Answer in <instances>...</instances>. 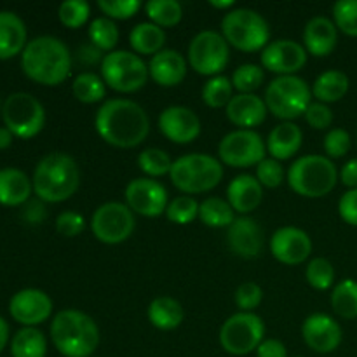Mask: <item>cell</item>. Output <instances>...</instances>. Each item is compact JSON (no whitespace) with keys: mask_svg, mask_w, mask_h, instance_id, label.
Returning <instances> with one entry per match:
<instances>
[{"mask_svg":"<svg viewBox=\"0 0 357 357\" xmlns=\"http://www.w3.org/2000/svg\"><path fill=\"white\" fill-rule=\"evenodd\" d=\"M86 229V220L82 215L75 211H63L56 218V230L63 237H77Z\"/></svg>","mask_w":357,"mask_h":357,"instance_id":"681fc988","label":"cell"},{"mask_svg":"<svg viewBox=\"0 0 357 357\" xmlns=\"http://www.w3.org/2000/svg\"><path fill=\"white\" fill-rule=\"evenodd\" d=\"M129 44L138 54L155 56L166 44V31L153 23H139L129 33Z\"/></svg>","mask_w":357,"mask_h":357,"instance_id":"4dcf8cb0","label":"cell"},{"mask_svg":"<svg viewBox=\"0 0 357 357\" xmlns=\"http://www.w3.org/2000/svg\"><path fill=\"white\" fill-rule=\"evenodd\" d=\"M333 20L347 37H357V0H338L333 6Z\"/></svg>","mask_w":357,"mask_h":357,"instance_id":"ee69618b","label":"cell"},{"mask_svg":"<svg viewBox=\"0 0 357 357\" xmlns=\"http://www.w3.org/2000/svg\"><path fill=\"white\" fill-rule=\"evenodd\" d=\"M264 70L253 63H246L234 72L232 86L234 89L239 91V94H253V91H257L264 84Z\"/></svg>","mask_w":357,"mask_h":357,"instance_id":"60d3db41","label":"cell"},{"mask_svg":"<svg viewBox=\"0 0 357 357\" xmlns=\"http://www.w3.org/2000/svg\"><path fill=\"white\" fill-rule=\"evenodd\" d=\"M135 213L122 202H105L91 216V230L103 244H121L135 232Z\"/></svg>","mask_w":357,"mask_h":357,"instance_id":"4fadbf2b","label":"cell"},{"mask_svg":"<svg viewBox=\"0 0 357 357\" xmlns=\"http://www.w3.org/2000/svg\"><path fill=\"white\" fill-rule=\"evenodd\" d=\"M257 357H288V351L281 340L268 338L261 342L260 347L257 349Z\"/></svg>","mask_w":357,"mask_h":357,"instance_id":"f5cc1de1","label":"cell"},{"mask_svg":"<svg viewBox=\"0 0 357 357\" xmlns=\"http://www.w3.org/2000/svg\"><path fill=\"white\" fill-rule=\"evenodd\" d=\"M47 342L44 333L37 328H23L14 335L10 342V356L13 357H45Z\"/></svg>","mask_w":357,"mask_h":357,"instance_id":"1f68e13d","label":"cell"},{"mask_svg":"<svg viewBox=\"0 0 357 357\" xmlns=\"http://www.w3.org/2000/svg\"><path fill=\"white\" fill-rule=\"evenodd\" d=\"M271 253L281 264L300 265L312 253V241L305 230L296 227H282L272 236Z\"/></svg>","mask_w":357,"mask_h":357,"instance_id":"ac0fdd59","label":"cell"},{"mask_svg":"<svg viewBox=\"0 0 357 357\" xmlns=\"http://www.w3.org/2000/svg\"><path fill=\"white\" fill-rule=\"evenodd\" d=\"M303 132L293 122H281L271 131L267 138V150L275 160L291 159L302 146Z\"/></svg>","mask_w":357,"mask_h":357,"instance_id":"83f0119b","label":"cell"},{"mask_svg":"<svg viewBox=\"0 0 357 357\" xmlns=\"http://www.w3.org/2000/svg\"><path fill=\"white\" fill-rule=\"evenodd\" d=\"M96 131L108 145L117 149H135L150 132V121L136 101L115 98L105 101L94 119Z\"/></svg>","mask_w":357,"mask_h":357,"instance_id":"6da1fadb","label":"cell"},{"mask_svg":"<svg viewBox=\"0 0 357 357\" xmlns=\"http://www.w3.org/2000/svg\"><path fill=\"white\" fill-rule=\"evenodd\" d=\"M7 342H9V324L6 323L3 317H0V352L6 349Z\"/></svg>","mask_w":357,"mask_h":357,"instance_id":"680465c9","label":"cell"},{"mask_svg":"<svg viewBox=\"0 0 357 357\" xmlns=\"http://www.w3.org/2000/svg\"><path fill=\"white\" fill-rule=\"evenodd\" d=\"M9 312L16 323L24 328H35L51 317L52 300L42 289H21L10 298Z\"/></svg>","mask_w":357,"mask_h":357,"instance_id":"e0dca14e","label":"cell"},{"mask_svg":"<svg viewBox=\"0 0 357 357\" xmlns=\"http://www.w3.org/2000/svg\"><path fill=\"white\" fill-rule=\"evenodd\" d=\"M21 68L24 75L42 86H59L72 70V56L65 42L51 35L30 40L21 52Z\"/></svg>","mask_w":357,"mask_h":357,"instance_id":"7a4b0ae2","label":"cell"},{"mask_svg":"<svg viewBox=\"0 0 357 357\" xmlns=\"http://www.w3.org/2000/svg\"><path fill=\"white\" fill-rule=\"evenodd\" d=\"M101 77L117 93H136L149 80V66L135 52L112 51L101 61Z\"/></svg>","mask_w":357,"mask_h":357,"instance_id":"9c48e42d","label":"cell"},{"mask_svg":"<svg viewBox=\"0 0 357 357\" xmlns=\"http://www.w3.org/2000/svg\"><path fill=\"white\" fill-rule=\"evenodd\" d=\"M222 35L232 47L243 52H257L267 47L271 42V28L257 10L239 7L223 16Z\"/></svg>","mask_w":357,"mask_h":357,"instance_id":"52a82bcc","label":"cell"},{"mask_svg":"<svg viewBox=\"0 0 357 357\" xmlns=\"http://www.w3.org/2000/svg\"><path fill=\"white\" fill-rule=\"evenodd\" d=\"M13 132H10L6 126H2V128H0V150L9 149V146L13 145Z\"/></svg>","mask_w":357,"mask_h":357,"instance_id":"6f0895ef","label":"cell"},{"mask_svg":"<svg viewBox=\"0 0 357 357\" xmlns=\"http://www.w3.org/2000/svg\"><path fill=\"white\" fill-rule=\"evenodd\" d=\"M51 340L61 356L89 357L100 345V328L80 310H59L51 323Z\"/></svg>","mask_w":357,"mask_h":357,"instance_id":"277c9868","label":"cell"},{"mask_svg":"<svg viewBox=\"0 0 357 357\" xmlns=\"http://www.w3.org/2000/svg\"><path fill=\"white\" fill-rule=\"evenodd\" d=\"M146 316L157 330L171 331L176 330L183 323V307L171 296H159V298L152 300L149 310H146Z\"/></svg>","mask_w":357,"mask_h":357,"instance_id":"f1b7e54d","label":"cell"},{"mask_svg":"<svg viewBox=\"0 0 357 357\" xmlns=\"http://www.w3.org/2000/svg\"><path fill=\"white\" fill-rule=\"evenodd\" d=\"M337 24L326 16L312 17L303 30V47L316 58H324V56L331 54L337 47Z\"/></svg>","mask_w":357,"mask_h":357,"instance_id":"7402d4cb","label":"cell"},{"mask_svg":"<svg viewBox=\"0 0 357 357\" xmlns=\"http://www.w3.org/2000/svg\"><path fill=\"white\" fill-rule=\"evenodd\" d=\"M349 87H351V80L347 73L342 70H326L314 82L312 94L319 103H337L349 93Z\"/></svg>","mask_w":357,"mask_h":357,"instance_id":"f546056e","label":"cell"},{"mask_svg":"<svg viewBox=\"0 0 357 357\" xmlns=\"http://www.w3.org/2000/svg\"><path fill=\"white\" fill-rule=\"evenodd\" d=\"M126 202L132 213L155 218L166 213L167 190L162 183L153 178H136L126 187Z\"/></svg>","mask_w":357,"mask_h":357,"instance_id":"9a60e30c","label":"cell"},{"mask_svg":"<svg viewBox=\"0 0 357 357\" xmlns=\"http://www.w3.org/2000/svg\"><path fill=\"white\" fill-rule=\"evenodd\" d=\"M305 279L314 289H330L335 282V268L328 258H314L305 268Z\"/></svg>","mask_w":357,"mask_h":357,"instance_id":"ab89813d","label":"cell"},{"mask_svg":"<svg viewBox=\"0 0 357 357\" xmlns=\"http://www.w3.org/2000/svg\"><path fill=\"white\" fill-rule=\"evenodd\" d=\"M229 42L215 30L199 31L188 45V63L201 75L216 77L229 65Z\"/></svg>","mask_w":357,"mask_h":357,"instance_id":"7c38bea8","label":"cell"},{"mask_svg":"<svg viewBox=\"0 0 357 357\" xmlns=\"http://www.w3.org/2000/svg\"><path fill=\"white\" fill-rule=\"evenodd\" d=\"M33 192L42 202L68 201L80 185V169L75 159L65 152L47 153L33 171Z\"/></svg>","mask_w":357,"mask_h":357,"instance_id":"3957f363","label":"cell"},{"mask_svg":"<svg viewBox=\"0 0 357 357\" xmlns=\"http://www.w3.org/2000/svg\"><path fill=\"white\" fill-rule=\"evenodd\" d=\"M213 7H216V9H232L234 6H236V2L234 0H223V2H218V0H211Z\"/></svg>","mask_w":357,"mask_h":357,"instance_id":"91938a15","label":"cell"},{"mask_svg":"<svg viewBox=\"0 0 357 357\" xmlns=\"http://www.w3.org/2000/svg\"><path fill=\"white\" fill-rule=\"evenodd\" d=\"M340 181L351 190L357 188V159H351L340 171Z\"/></svg>","mask_w":357,"mask_h":357,"instance_id":"db71d44e","label":"cell"},{"mask_svg":"<svg viewBox=\"0 0 357 357\" xmlns=\"http://www.w3.org/2000/svg\"><path fill=\"white\" fill-rule=\"evenodd\" d=\"M264 300V289L257 282H243L236 291V303L241 312H253Z\"/></svg>","mask_w":357,"mask_h":357,"instance_id":"c3c4849f","label":"cell"},{"mask_svg":"<svg viewBox=\"0 0 357 357\" xmlns=\"http://www.w3.org/2000/svg\"><path fill=\"white\" fill-rule=\"evenodd\" d=\"M234 98L232 80L225 75H216L209 79L202 87V101L211 108H222L230 103Z\"/></svg>","mask_w":357,"mask_h":357,"instance_id":"8d00e7d4","label":"cell"},{"mask_svg":"<svg viewBox=\"0 0 357 357\" xmlns=\"http://www.w3.org/2000/svg\"><path fill=\"white\" fill-rule=\"evenodd\" d=\"M150 23L160 28L176 26L183 17V9L176 0H150L145 6Z\"/></svg>","mask_w":357,"mask_h":357,"instance_id":"d590c367","label":"cell"},{"mask_svg":"<svg viewBox=\"0 0 357 357\" xmlns=\"http://www.w3.org/2000/svg\"><path fill=\"white\" fill-rule=\"evenodd\" d=\"M89 40L100 51H114L119 42V28L110 17H96L89 24Z\"/></svg>","mask_w":357,"mask_h":357,"instance_id":"74e56055","label":"cell"},{"mask_svg":"<svg viewBox=\"0 0 357 357\" xmlns=\"http://www.w3.org/2000/svg\"><path fill=\"white\" fill-rule=\"evenodd\" d=\"M302 337L314 352L330 354L340 347L342 328L328 314H312L303 323Z\"/></svg>","mask_w":357,"mask_h":357,"instance_id":"ffe728a7","label":"cell"},{"mask_svg":"<svg viewBox=\"0 0 357 357\" xmlns=\"http://www.w3.org/2000/svg\"><path fill=\"white\" fill-rule=\"evenodd\" d=\"M91 7L86 0H65L58 9V17L66 28H80L89 20Z\"/></svg>","mask_w":357,"mask_h":357,"instance_id":"7bdbcfd3","label":"cell"},{"mask_svg":"<svg viewBox=\"0 0 357 357\" xmlns=\"http://www.w3.org/2000/svg\"><path fill=\"white\" fill-rule=\"evenodd\" d=\"M324 152H326L328 159H340L345 153L351 150V135L345 129H331L326 136H324Z\"/></svg>","mask_w":357,"mask_h":357,"instance_id":"7dc6e473","label":"cell"},{"mask_svg":"<svg viewBox=\"0 0 357 357\" xmlns=\"http://www.w3.org/2000/svg\"><path fill=\"white\" fill-rule=\"evenodd\" d=\"M227 197L234 211L248 215L264 201V187L251 174H239L227 187Z\"/></svg>","mask_w":357,"mask_h":357,"instance_id":"d4e9b609","label":"cell"},{"mask_svg":"<svg viewBox=\"0 0 357 357\" xmlns=\"http://www.w3.org/2000/svg\"><path fill=\"white\" fill-rule=\"evenodd\" d=\"M305 121L314 129H328L333 124V112L328 105L316 101V103H310L309 108H307Z\"/></svg>","mask_w":357,"mask_h":357,"instance_id":"f907efd6","label":"cell"},{"mask_svg":"<svg viewBox=\"0 0 357 357\" xmlns=\"http://www.w3.org/2000/svg\"><path fill=\"white\" fill-rule=\"evenodd\" d=\"M267 105L257 94H236L227 105V117L241 129H253L267 117Z\"/></svg>","mask_w":357,"mask_h":357,"instance_id":"cb8c5ba5","label":"cell"},{"mask_svg":"<svg viewBox=\"0 0 357 357\" xmlns=\"http://www.w3.org/2000/svg\"><path fill=\"white\" fill-rule=\"evenodd\" d=\"M257 180L261 187L278 188L284 181V167L275 159H264L257 166Z\"/></svg>","mask_w":357,"mask_h":357,"instance_id":"bcb514c9","label":"cell"},{"mask_svg":"<svg viewBox=\"0 0 357 357\" xmlns=\"http://www.w3.org/2000/svg\"><path fill=\"white\" fill-rule=\"evenodd\" d=\"M199 206L201 204L190 195H180L167 204L166 216L169 222L178 223V225H187L199 216Z\"/></svg>","mask_w":357,"mask_h":357,"instance_id":"b9f144b4","label":"cell"},{"mask_svg":"<svg viewBox=\"0 0 357 357\" xmlns=\"http://www.w3.org/2000/svg\"><path fill=\"white\" fill-rule=\"evenodd\" d=\"M149 73L155 84L162 87H174L181 84L187 75V61L174 49H162L152 56L149 65Z\"/></svg>","mask_w":357,"mask_h":357,"instance_id":"603a6c76","label":"cell"},{"mask_svg":"<svg viewBox=\"0 0 357 357\" xmlns=\"http://www.w3.org/2000/svg\"><path fill=\"white\" fill-rule=\"evenodd\" d=\"M261 65L265 70L281 75H295L305 66L307 51L302 44L288 38L271 42L261 51Z\"/></svg>","mask_w":357,"mask_h":357,"instance_id":"2e32d148","label":"cell"},{"mask_svg":"<svg viewBox=\"0 0 357 357\" xmlns=\"http://www.w3.org/2000/svg\"><path fill=\"white\" fill-rule=\"evenodd\" d=\"M45 216V209L42 202H28L26 209H24V218L28 220L30 223H38L42 222Z\"/></svg>","mask_w":357,"mask_h":357,"instance_id":"9f6ffc18","label":"cell"},{"mask_svg":"<svg viewBox=\"0 0 357 357\" xmlns=\"http://www.w3.org/2000/svg\"><path fill=\"white\" fill-rule=\"evenodd\" d=\"M6 128L21 139H30L44 129L45 110L40 101L28 93H13L2 105Z\"/></svg>","mask_w":357,"mask_h":357,"instance_id":"30bf717a","label":"cell"},{"mask_svg":"<svg viewBox=\"0 0 357 357\" xmlns=\"http://www.w3.org/2000/svg\"><path fill=\"white\" fill-rule=\"evenodd\" d=\"M159 129L169 142L187 145L201 135V121L190 108L174 105L159 115Z\"/></svg>","mask_w":357,"mask_h":357,"instance_id":"d6986e66","label":"cell"},{"mask_svg":"<svg viewBox=\"0 0 357 357\" xmlns=\"http://www.w3.org/2000/svg\"><path fill=\"white\" fill-rule=\"evenodd\" d=\"M312 89L298 75H281L272 80L265 89V105L274 117L284 122L305 115L312 103Z\"/></svg>","mask_w":357,"mask_h":357,"instance_id":"ba28073f","label":"cell"},{"mask_svg":"<svg viewBox=\"0 0 357 357\" xmlns=\"http://www.w3.org/2000/svg\"><path fill=\"white\" fill-rule=\"evenodd\" d=\"M331 307L335 314L342 319H356L357 317V281L344 279L338 282L331 293Z\"/></svg>","mask_w":357,"mask_h":357,"instance_id":"836d02e7","label":"cell"},{"mask_svg":"<svg viewBox=\"0 0 357 357\" xmlns=\"http://www.w3.org/2000/svg\"><path fill=\"white\" fill-rule=\"evenodd\" d=\"M169 178L174 187L185 194H204L222 181L223 167L215 157L188 153L174 160Z\"/></svg>","mask_w":357,"mask_h":357,"instance_id":"8992f818","label":"cell"},{"mask_svg":"<svg viewBox=\"0 0 357 357\" xmlns=\"http://www.w3.org/2000/svg\"><path fill=\"white\" fill-rule=\"evenodd\" d=\"M105 86H107V84H105L103 79L98 77L96 73L84 72L75 77V80H73L72 84V91L73 96H75L80 103L93 105L105 98V94H107V87Z\"/></svg>","mask_w":357,"mask_h":357,"instance_id":"e575fe53","label":"cell"},{"mask_svg":"<svg viewBox=\"0 0 357 357\" xmlns=\"http://www.w3.org/2000/svg\"><path fill=\"white\" fill-rule=\"evenodd\" d=\"M26 26L16 13L0 10V59H10L26 47Z\"/></svg>","mask_w":357,"mask_h":357,"instance_id":"484cf974","label":"cell"},{"mask_svg":"<svg viewBox=\"0 0 357 357\" xmlns=\"http://www.w3.org/2000/svg\"><path fill=\"white\" fill-rule=\"evenodd\" d=\"M267 145L253 129H236L229 132L218 145V155L223 164L232 167L258 166L265 159Z\"/></svg>","mask_w":357,"mask_h":357,"instance_id":"5bb4252c","label":"cell"},{"mask_svg":"<svg viewBox=\"0 0 357 357\" xmlns=\"http://www.w3.org/2000/svg\"><path fill=\"white\" fill-rule=\"evenodd\" d=\"M103 51H100L98 47H94L93 44L91 45H84V47L79 49V59L86 65H94L98 61H103L105 56L101 54Z\"/></svg>","mask_w":357,"mask_h":357,"instance_id":"11a10c76","label":"cell"},{"mask_svg":"<svg viewBox=\"0 0 357 357\" xmlns=\"http://www.w3.org/2000/svg\"><path fill=\"white\" fill-rule=\"evenodd\" d=\"M337 166L324 155H303L288 169L289 187L302 197H324L337 187Z\"/></svg>","mask_w":357,"mask_h":357,"instance_id":"5b68a950","label":"cell"},{"mask_svg":"<svg viewBox=\"0 0 357 357\" xmlns=\"http://www.w3.org/2000/svg\"><path fill=\"white\" fill-rule=\"evenodd\" d=\"M338 213L349 225L357 227V188L347 190L338 201Z\"/></svg>","mask_w":357,"mask_h":357,"instance_id":"816d5d0a","label":"cell"},{"mask_svg":"<svg viewBox=\"0 0 357 357\" xmlns=\"http://www.w3.org/2000/svg\"><path fill=\"white\" fill-rule=\"evenodd\" d=\"M265 324L253 312H237L223 323L220 330V344L232 356H246L257 351L264 342Z\"/></svg>","mask_w":357,"mask_h":357,"instance_id":"8fae6325","label":"cell"},{"mask_svg":"<svg viewBox=\"0 0 357 357\" xmlns=\"http://www.w3.org/2000/svg\"><path fill=\"white\" fill-rule=\"evenodd\" d=\"M229 248L241 258H255L264 246V234L253 218L241 216L227 230Z\"/></svg>","mask_w":357,"mask_h":357,"instance_id":"44dd1931","label":"cell"},{"mask_svg":"<svg viewBox=\"0 0 357 357\" xmlns=\"http://www.w3.org/2000/svg\"><path fill=\"white\" fill-rule=\"evenodd\" d=\"M199 218L204 225L213 227V229H229L236 222V211L229 201H223L220 197H208L199 206Z\"/></svg>","mask_w":357,"mask_h":357,"instance_id":"d6a6232c","label":"cell"},{"mask_svg":"<svg viewBox=\"0 0 357 357\" xmlns=\"http://www.w3.org/2000/svg\"><path fill=\"white\" fill-rule=\"evenodd\" d=\"M98 7L110 20H129L142 7L139 0H100Z\"/></svg>","mask_w":357,"mask_h":357,"instance_id":"f6af8a7d","label":"cell"},{"mask_svg":"<svg viewBox=\"0 0 357 357\" xmlns=\"http://www.w3.org/2000/svg\"><path fill=\"white\" fill-rule=\"evenodd\" d=\"M33 183L26 173L16 167H3L0 169V204L2 206H21L28 202Z\"/></svg>","mask_w":357,"mask_h":357,"instance_id":"4316f807","label":"cell"},{"mask_svg":"<svg viewBox=\"0 0 357 357\" xmlns=\"http://www.w3.org/2000/svg\"><path fill=\"white\" fill-rule=\"evenodd\" d=\"M138 167L150 178H159L171 173L173 160L164 150L146 149L138 155Z\"/></svg>","mask_w":357,"mask_h":357,"instance_id":"f35d334b","label":"cell"},{"mask_svg":"<svg viewBox=\"0 0 357 357\" xmlns=\"http://www.w3.org/2000/svg\"><path fill=\"white\" fill-rule=\"evenodd\" d=\"M0 112H2V105H0Z\"/></svg>","mask_w":357,"mask_h":357,"instance_id":"94428289","label":"cell"}]
</instances>
